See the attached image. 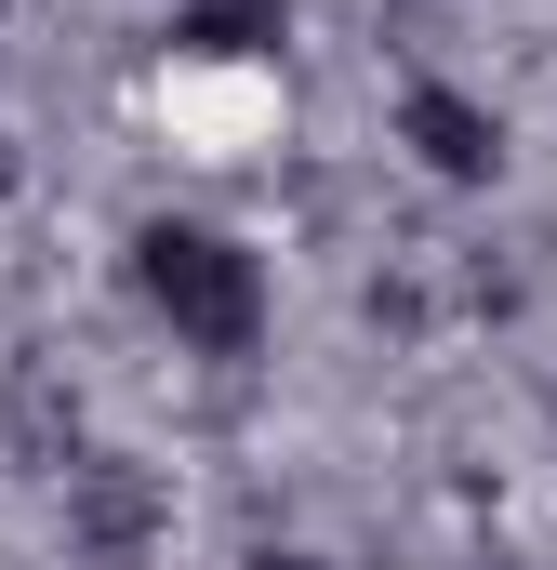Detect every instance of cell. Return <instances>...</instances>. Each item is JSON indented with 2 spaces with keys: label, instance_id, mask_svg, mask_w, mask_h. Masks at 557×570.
Returning a JSON list of instances; mask_svg holds the SVG:
<instances>
[{
  "label": "cell",
  "instance_id": "277c9868",
  "mask_svg": "<svg viewBox=\"0 0 557 570\" xmlns=\"http://www.w3.org/2000/svg\"><path fill=\"white\" fill-rule=\"evenodd\" d=\"M253 570H332V558H253Z\"/></svg>",
  "mask_w": 557,
  "mask_h": 570
},
{
  "label": "cell",
  "instance_id": "6da1fadb",
  "mask_svg": "<svg viewBox=\"0 0 557 570\" xmlns=\"http://www.w3.org/2000/svg\"><path fill=\"white\" fill-rule=\"evenodd\" d=\"M134 292L159 305V332H173V345H199V358H253V345H266V318H278L266 253H253V239H226V226H186V213L134 239Z\"/></svg>",
  "mask_w": 557,
  "mask_h": 570
},
{
  "label": "cell",
  "instance_id": "3957f363",
  "mask_svg": "<svg viewBox=\"0 0 557 570\" xmlns=\"http://www.w3.org/2000/svg\"><path fill=\"white\" fill-rule=\"evenodd\" d=\"M278 27H292V0H186V13H173V53L240 67V53H266Z\"/></svg>",
  "mask_w": 557,
  "mask_h": 570
},
{
  "label": "cell",
  "instance_id": "7a4b0ae2",
  "mask_svg": "<svg viewBox=\"0 0 557 570\" xmlns=\"http://www.w3.org/2000/svg\"><path fill=\"white\" fill-rule=\"evenodd\" d=\"M399 146H412L438 186H491V173H505V120H491L465 80H412V94H399Z\"/></svg>",
  "mask_w": 557,
  "mask_h": 570
}]
</instances>
